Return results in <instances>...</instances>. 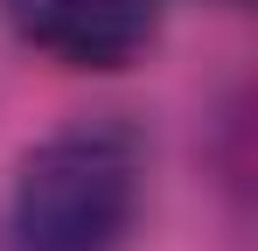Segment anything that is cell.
Returning <instances> with one entry per match:
<instances>
[{
	"mask_svg": "<svg viewBox=\"0 0 258 251\" xmlns=\"http://www.w3.org/2000/svg\"><path fill=\"white\" fill-rule=\"evenodd\" d=\"M140 209V140L126 126H70L14 174L21 251H112Z\"/></svg>",
	"mask_w": 258,
	"mask_h": 251,
	"instance_id": "1",
	"label": "cell"
},
{
	"mask_svg": "<svg viewBox=\"0 0 258 251\" xmlns=\"http://www.w3.org/2000/svg\"><path fill=\"white\" fill-rule=\"evenodd\" d=\"M0 14L63 70H126L161 35V0H0Z\"/></svg>",
	"mask_w": 258,
	"mask_h": 251,
	"instance_id": "2",
	"label": "cell"
}]
</instances>
